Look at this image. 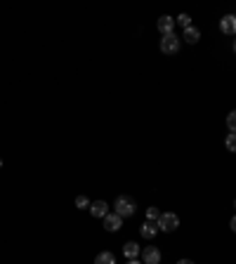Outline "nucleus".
Wrapping results in <instances>:
<instances>
[{"mask_svg": "<svg viewBox=\"0 0 236 264\" xmlns=\"http://www.w3.org/2000/svg\"><path fill=\"white\" fill-rule=\"evenodd\" d=\"M95 264H116V257L114 253H99L95 257Z\"/></svg>", "mask_w": 236, "mask_h": 264, "instance_id": "nucleus-12", "label": "nucleus"}, {"mask_svg": "<svg viewBox=\"0 0 236 264\" xmlns=\"http://www.w3.org/2000/svg\"><path fill=\"white\" fill-rule=\"evenodd\" d=\"M177 264H194V262H192V260H180Z\"/></svg>", "mask_w": 236, "mask_h": 264, "instance_id": "nucleus-19", "label": "nucleus"}, {"mask_svg": "<svg viewBox=\"0 0 236 264\" xmlns=\"http://www.w3.org/2000/svg\"><path fill=\"white\" fill-rule=\"evenodd\" d=\"M128 264H140V262L137 260H128Z\"/></svg>", "mask_w": 236, "mask_h": 264, "instance_id": "nucleus-20", "label": "nucleus"}, {"mask_svg": "<svg viewBox=\"0 0 236 264\" xmlns=\"http://www.w3.org/2000/svg\"><path fill=\"white\" fill-rule=\"evenodd\" d=\"M123 255H125L128 260H137V255H140V245H137V243H125Z\"/></svg>", "mask_w": 236, "mask_h": 264, "instance_id": "nucleus-11", "label": "nucleus"}, {"mask_svg": "<svg viewBox=\"0 0 236 264\" xmlns=\"http://www.w3.org/2000/svg\"><path fill=\"white\" fill-rule=\"evenodd\" d=\"M90 215H92V217H97V220H99V217L104 220V217L109 215V205H107L104 201H95V203H90Z\"/></svg>", "mask_w": 236, "mask_h": 264, "instance_id": "nucleus-7", "label": "nucleus"}, {"mask_svg": "<svg viewBox=\"0 0 236 264\" xmlns=\"http://www.w3.org/2000/svg\"><path fill=\"white\" fill-rule=\"evenodd\" d=\"M175 21H177L180 26H184V29H189V26H192V17H189V14H180Z\"/></svg>", "mask_w": 236, "mask_h": 264, "instance_id": "nucleus-15", "label": "nucleus"}, {"mask_svg": "<svg viewBox=\"0 0 236 264\" xmlns=\"http://www.w3.org/2000/svg\"><path fill=\"white\" fill-rule=\"evenodd\" d=\"M156 231H158V224H156V222H151V220H147V222L142 224V229H140L142 238H147V241H151V238L156 236Z\"/></svg>", "mask_w": 236, "mask_h": 264, "instance_id": "nucleus-8", "label": "nucleus"}, {"mask_svg": "<svg viewBox=\"0 0 236 264\" xmlns=\"http://www.w3.org/2000/svg\"><path fill=\"white\" fill-rule=\"evenodd\" d=\"M220 29H222V33H227V36H236V14H227V17H222Z\"/></svg>", "mask_w": 236, "mask_h": 264, "instance_id": "nucleus-6", "label": "nucleus"}, {"mask_svg": "<svg viewBox=\"0 0 236 264\" xmlns=\"http://www.w3.org/2000/svg\"><path fill=\"white\" fill-rule=\"evenodd\" d=\"M0 168H2V160H0Z\"/></svg>", "mask_w": 236, "mask_h": 264, "instance_id": "nucleus-22", "label": "nucleus"}, {"mask_svg": "<svg viewBox=\"0 0 236 264\" xmlns=\"http://www.w3.org/2000/svg\"><path fill=\"white\" fill-rule=\"evenodd\" d=\"M227 151H232V153H236V132H229V137H227L225 142Z\"/></svg>", "mask_w": 236, "mask_h": 264, "instance_id": "nucleus-13", "label": "nucleus"}, {"mask_svg": "<svg viewBox=\"0 0 236 264\" xmlns=\"http://www.w3.org/2000/svg\"><path fill=\"white\" fill-rule=\"evenodd\" d=\"M234 52H236V40H234Z\"/></svg>", "mask_w": 236, "mask_h": 264, "instance_id": "nucleus-21", "label": "nucleus"}, {"mask_svg": "<svg viewBox=\"0 0 236 264\" xmlns=\"http://www.w3.org/2000/svg\"><path fill=\"white\" fill-rule=\"evenodd\" d=\"M158 217H161V210H158V208H147V220L158 222Z\"/></svg>", "mask_w": 236, "mask_h": 264, "instance_id": "nucleus-14", "label": "nucleus"}, {"mask_svg": "<svg viewBox=\"0 0 236 264\" xmlns=\"http://www.w3.org/2000/svg\"><path fill=\"white\" fill-rule=\"evenodd\" d=\"M234 208H236V201H234Z\"/></svg>", "mask_w": 236, "mask_h": 264, "instance_id": "nucleus-23", "label": "nucleus"}, {"mask_svg": "<svg viewBox=\"0 0 236 264\" xmlns=\"http://www.w3.org/2000/svg\"><path fill=\"white\" fill-rule=\"evenodd\" d=\"M229 226H232V231L236 233V215H234V217H232V222H229Z\"/></svg>", "mask_w": 236, "mask_h": 264, "instance_id": "nucleus-18", "label": "nucleus"}, {"mask_svg": "<svg viewBox=\"0 0 236 264\" xmlns=\"http://www.w3.org/2000/svg\"><path fill=\"white\" fill-rule=\"evenodd\" d=\"M158 229H161V231H175V229H177V226H180V217H177V215H175V212H161V217H158Z\"/></svg>", "mask_w": 236, "mask_h": 264, "instance_id": "nucleus-1", "label": "nucleus"}, {"mask_svg": "<svg viewBox=\"0 0 236 264\" xmlns=\"http://www.w3.org/2000/svg\"><path fill=\"white\" fill-rule=\"evenodd\" d=\"M120 226H123V217H120V215L109 212L107 217H104V229H107V231H118Z\"/></svg>", "mask_w": 236, "mask_h": 264, "instance_id": "nucleus-5", "label": "nucleus"}, {"mask_svg": "<svg viewBox=\"0 0 236 264\" xmlns=\"http://www.w3.org/2000/svg\"><path fill=\"white\" fill-rule=\"evenodd\" d=\"M76 208H80V210H83V208H90V201H87L85 196H78V198H76Z\"/></svg>", "mask_w": 236, "mask_h": 264, "instance_id": "nucleus-17", "label": "nucleus"}, {"mask_svg": "<svg viewBox=\"0 0 236 264\" xmlns=\"http://www.w3.org/2000/svg\"><path fill=\"white\" fill-rule=\"evenodd\" d=\"M184 40L187 42H198L201 40V31H198V29H196V26H189V29H184Z\"/></svg>", "mask_w": 236, "mask_h": 264, "instance_id": "nucleus-10", "label": "nucleus"}, {"mask_svg": "<svg viewBox=\"0 0 236 264\" xmlns=\"http://www.w3.org/2000/svg\"><path fill=\"white\" fill-rule=\"evenodd\" d=\"M227 127H229L232 132H236V111H232V113L227 116Z\"/></svg>", "mask_w": 236, "mask_h": 264, "instance_id": "nucleus-16", "label": "nucleus"}, {"mask_svg": "<svg viewBox=\"0 0 236 264\" xmlns=\"http://www.w3.org/2000/svg\"><path fill=\"white\" fill-rule=\"evenodd\" d=\"M142 260H144V264H158L161 262V250L156 245H149L142 250Z\"/></svg>", "mask_w": 236, "mask_h": 264, "instance_id": "nucleus-4", "label": "nucleus"}, {"mask_svg": "<svg viewBox=\"0 0 236 264\" xmlns=\"http://www.w3.org/2000/svg\"><path fill=\"white\" fill-rule=\"evenodd\" d=\"M161 52H165V54H177V52H180V38H177L175 33H170V36H163Z\"/></svg>", "mask_w": 236, "mask_h": 264, "instance_id": "nucleus-3", "label": "nucleus"}, {"mask_svg": "<svg viewBox=\"0 0 236 264\" xmlns=\"http://www.w3.org/2000/svg\"><path fill=\"white\" fill-rule=\"evenodd\" d=\"M135 201L130 198V196H118L116 198V215L120 217H130V215H135Z\"/></svg>", "mask_w": 236, "mask_h": 264, "instance_id": "nucleus-2", "label": "nucleus"}, {"mask_svg": "<svg viewBox=\"0 0 236 264\" xmlns=\"http://www.w3.org/2000/svg\"><path fill=\"white\" fill-rule=\"evenodd\" d=\"M158 31H161L163 36H170V33L175 31V19H172V17H161V19H158Z\"/></svg>", "mask_w": 236, "mask_h": 264, "instance_id": "nucleus-9", "label": "nucleus"}]
</instances>
